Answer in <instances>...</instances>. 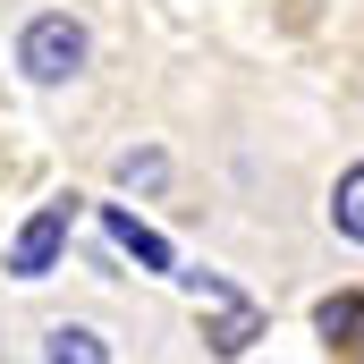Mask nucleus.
Here are the masks:
<instances>
[{
    "instance_id": "nucleus-1",
    "label": "nucleus",
    "mask_w": 364,
    "mask_h": 364,
    "mask_svg": "<svg viewBox=\"0 0 364 364\" xmlns=\"http://www.w3.org/2000/svg\"><path fill=\"white\" fill-rule=\"evenodd\" d=\"M85 60H93L85 17H68V9L26 17V34H17V68H26L34 85H68V77H85Z\"/></svg>"
},
{
    "instance_id": "nucleus-2",
    "label": "nucleus",
    "mask_w": 364,
    "mask_h": 364,
    "mask_svg": "<svg viewBox=\"0 0 364 364\" xmlns=\"http://www.w3.org/2000/svg\"><path fill=\"white\" fill-rule=\"evenodd\" d=\"M178 279L195 288V296H203V305H220V314L203 322V348H212L220 364H229V356H246V348L263 339V305H255V296H237V288H229L220 272H178Z\"/></svg>"
},
{
    "instance_id": "nucleus-3",
    "label": "nucleus",
    "mask_w": 364,
    "mask_h": 364,
    "mask_svg": "<svg viewBox=\"0 0 364 364\" xmlns=\"http://www.w3.org/2000/svg\"><path fill=\"white\" fill-rule=\"evenodd\" d=\"M68 220H77V195H51V203L17 229L9 272H17V279H51V272H60V246H68Z\"/></svg>"
},
{
    "instance_id": "nucleus-4",
    "label": "nucleus",
    "mask_w": 364,
    "mask_h": 364,
    "mask_svg": "<svg viewBox=\"0 0 364 364\" xmlns=\"http://www.w3.org/2000/svg\"><path fill=\"white\" fill-rule=\"evenodd\" d=\"M102 229H110V237H119V255H136L144 272H178V255H170V237H153V229H144V220H136L127 203H102Z\"/></svg>"
},
{
    "instance_id": "nucleus-5",
    "label": "nucleus",
    "mask_w": 364,
    "mask_h": 364,
    "mask_svg": "<svg viewBox=\"0 0 364 364\" xmlns=\"http://www.w3.org/2000/svg\"><path fill=\"white\" fill-rule=\"evenodd\" d=\"M43 364H110V339L93 322H51L43 331Z\"/></svg>"
},
{
    "instance_id": "nucleus-6",
    "label": "nucleus",
    "mask_w": 364,
    "mask_h": 364,
    "mask_svg": "<svg viewBox=\"0 0 364 364\" xmlns=\"http://www.w3.org/2000/svg\"><path fill=\"white\" fill-rule=\"evenodd\" d=\"M331 229H339L348 246H364V161L339 170V186H331Z\"/></svg>"
},
{
    "instance_id": "nucleus-7",
    "label": "nucleus",
    "mask_w": 364,
    "mask_h": 364,
    "mask_svg": "<svg viewBox=\"0 0 364 364\" xmlns=\"http://www.w3.org/2000/svg\"><path fill=\"white\" fill-rule=\"evenodd\" d=\"M161 178H170V153H161V144H127V153H119V186L153 195Z\"/></svg>"
},
{
    "instance_id": "nucleus-8",
    "label": "nucleus",
    "mask_w": 364,
    "mask_h": 364,
    "mask_svg": "<svg viewBox=\"0 0 364 364\" xmlns=\"http://www.w3.org/2000/svg\"><path fill=\"white\" fill-rule=\"evenodd\" d=\"M314 322H322L331 339H356V331H364V296H322V314H314Z\"/></svg>"
}]
</instances>
